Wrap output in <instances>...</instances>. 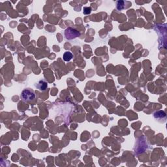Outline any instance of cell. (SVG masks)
<instances>
[{"label":"cell","mask_w":167,"mask_h":167,"mask_svg":"<svg viewBox=\"0 0 167 167\" xmlns=\"http://www.w3.org/2000/svg\"><path fill=\"white\" fill-rule=\"evenodd\" d=\"M20 97H21L23 101L27 102L35 99V94L33 90H29V89H25L22 91Z\"/></svg>","instance_id":"1"},{"label":"cell","mask_w":167,"mask_h":167,"mask_svg":"<svg viewBox=\"0 0 167 167\" xmlns=\"http://www.w3.org/2000/svg\"><path fill=\"white\" fill-rule=\"evenodd\" d=\"M64 35H65L66 39L72 40L79 37L81 35V33L75 29H73L72 27H68L64 31Z\"/></svg>","instance_id":"2"},{"label":"cell","mask_w":167,"mask_h":167,"mask_svg":"<svg viewBox=\"0 0 167 167\" xmlns=\"http://www.w3.org/2000/svg\"><path fill=\"white\" fill-rule=\"evenodd\" d=\"M35 88L41 91H44L47 89L48 83L44 80H40L35 84Z\"/></svg>","instance_id":"3"},{"label":"cell","mask_w":167,"mask_h":167,"mask_svg":"<svg viewBox=\"0 0 167 167\" xmlns=\"http://www.w3.org/2000/svg\"><path fill=\"white\" fill-rule=\"evenodd\" d=\"M154 118L156 119V120H163V119L166 118V113L164 112V111L161 110V111H157L156 112H155L154 114Z\"/></svg>","instance_id":"4"},{"label":"cell","mask_w":167,"mask_h":167,"mask_svg":"<svg viewBox=\"0 0 167 167\" xmlns=\"http://www.w3.org/2000/svg\"><path fill=\"white\" fill-rule=\"evenodd\" d=\"M73 58V54L70 52H65L63 54V59L65 61H69Z\"/></svg>","instance_id":"5"},{"label":"cell","mask_w":167,"mask_h":167,"mask_svg":"<svg viewBox=\"0 0 167 167\" xmlns=\"http://www.w3.org/2000/svg\"><path fill=\"white\" fill-rule=\"evenodd\" d=\"M91 12V7H84L83 9V13L84 15H89Z\"/></svg>","instance_id":"6"}]
</instances>
